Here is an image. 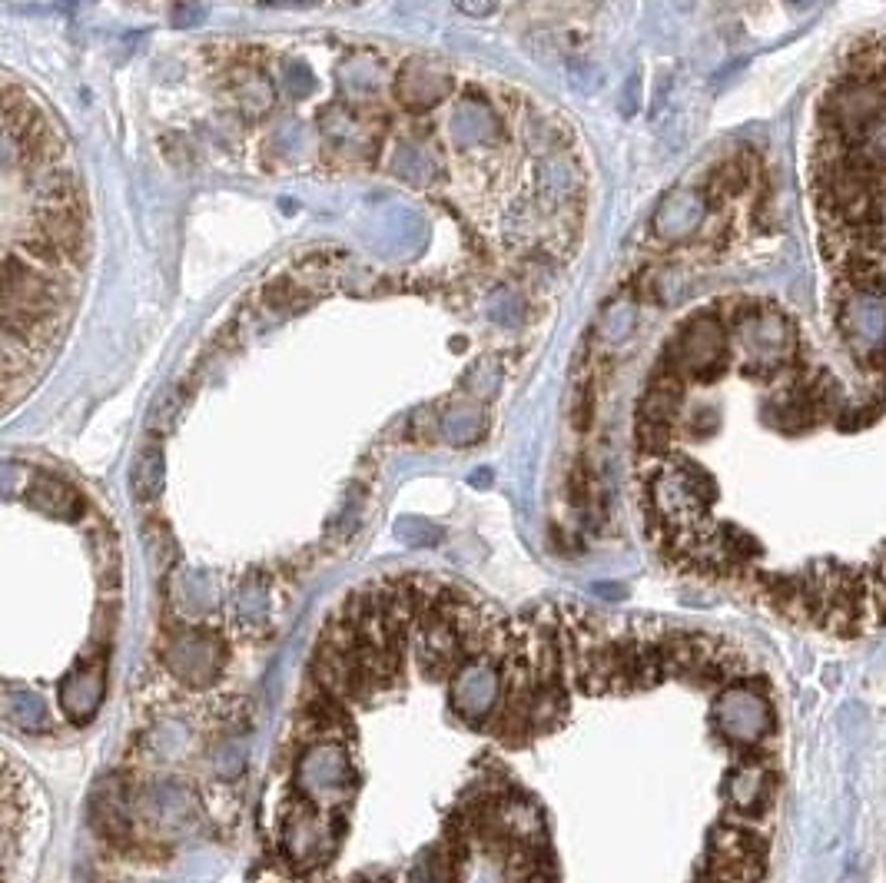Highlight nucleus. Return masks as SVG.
<instances>
[{
  "mask_svg": "<svg viewBox=\"0 0 886 883\" xmlns=\"http://www.w3.org/2000/svg\"><path fill=\"white\" fill-rule=\"evenodd\" d=\"M498 4H502V0H458V7H462L465 14H472V17H488Z\"/></svg>",
  "mask_w": 886,
  "mask_h": 883,
  "instance_id": "7ed1b4c3",
  "label": "nucleus"
},
{
  "mask_svg": "<svg viewBox=\"0 0 886 883\" xmlns=\"http://www.w3.org/2000/svg\"><path fill=\"white\" fill-rule=\"evenodd\" d=\"M770 794H774V781L767 767L757 761H744L727 781V797L744 814H760L770 804Z\"/></svg>",
  "mask_w": 886,
  "mask_h": 883,
  "instance_id": "f03ea898",
  "label": "nucleus"
},
{
  "mask_svg": "<svg viewBox=\"0 0 886 883\" xmlns=\"http://www.w3.org/2000/svg\"><path fill=\"white\" fill-rule=\"evenodd\" d=\"M790 4H804V0H790Z\"/></svg>",
  "mask_w": 886,
  "mask_h": 883,
  "instance_id": "20e7f679",
  "label": "nucleus"
},
{
  "mask_svg": "<svg viewBox=\"0 0 886 883\" xmlns=\"http://www.w3.org/2000/svg\"><path fill=\"white\" fill-rule=\"evenodd\" d=\"M717 731L737 747H757L764 737L774 731V708L760 691L737 684V688L724 691L721 701L714 708Z\"/></svg>",
  "mask_w": 886,
  "mask_h": 883,
  "instance_id": "f257e3e1",
  "label": "nucleus"
}]
</instances>
